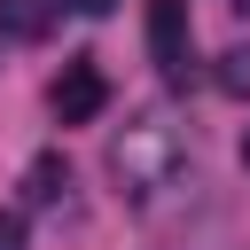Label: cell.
<instances>
[{
    "label": "cell",
    "instance_id": "1",
    "mask_svg": "<svg viewBox=\"0 0 250 250\" xmlns=\"http://www.w3.org/2000/svg\"><path fill=\"white\" fill-rule=\"evenodd\" d=\"M109 180H117V195L125 203H164L180 180H188V141H180V125H164V117H133L117 141H109Z\"/></svg>",
    "mask_w": 250,
    "mask_h": 250
},
{
    "label": "cell",
    "instance_id": "2",
    "mask_svg": "<svg viewBox=\"0 0 250 250\" xmlns=\"http://www.w3.org/2000/svg\"><path fill=\"white\" fill-rule=\"evenodd\" d=\"M148 55L172 86L195 78V23H188V0H148Z\"/></svg>",
    "mask_w": 250,
    "mask_h": 250
},
{
    "label": "cell",
    "instance_id": "3",
    "mask_svg": "<svg viewBox=\"0 0 250 250\" xmlns=\"http://www.w3.org/2000/svg\"><path fill=\"white\" fill-rule=\"evenodd\" d=\"M102 102H109V78H102V62H86V55H70V62L55 70V86H47V109H55L62 125H94Z\"/></svg>",
    "mask_w": 250,
    "mask_h": 250
},
{
    "label": "cell",
    "instance_id": "4",
    "mask_svg": "<svg viewBox=\"0 0 250 250\" xmlns=\"http://www.w3.org/2000/svg\"><path fill=\"white\" fill-rule=\"evenodd\" d=\"M62 195H70V164H62L55 148H47V156H31V164H23V203H39V211H47V203H62Z\"/></svg>",
    "mask_w": 250,
    "mask_h": 250
},
{
    "label": "cell",
    "instance_id": "5",
    "mask_svg": "<svg viewBox=\"0 0 250 250\" xmlns=\"http://www.w3.org/2000/svg\"><path fill=\"white\" fill-rule=\"evenodd\" d=\"M62 16V0H0V31L8 39H47Z\"/></svg>",
    "mask_w": 250,
    "mask_h": 250
},
{
    "label": "cell",
    "instance_id": "6",
    "mask_svg": "<svg viewBox=\"0 0 250 250\" xmlns=\"http://www.w3.org/2000/svg\"><path fill=\"white\" fill-rule=\"evenodd\" d=\"M211 78H219V94H234V102H250V47H227Z\"/></svg>",
    "mask_w": 250,
    "mask_h": 250
},
{
    "label": "cell",
    "instance_id": "7",
    "mask_svg": "<svg viewBox=\"0 0 250 250\" xmlns=\"http://www.w3.org/2000/svg\"><path fill=\"white\" fill-rule=\"evenodd\" d=\"M0 250H23V219L16 211H0Z\"/></svg>",
    "mask_w": 250,
    "mask_h": 250
},
{
    "label": "cell",
    "instance_id": "8",
    "mask_svg": "<svg viewBox=\"0 0 250 250\" xmlns=\"http://www.w3.org/2000/svg\"><path fill=\"white\" fill-rule=\"evenodd\" d=\"M78 8H86V16H109V8H117V0H78Z\"/></svg>",
    "mask_w": 250,
    "mask_h": 250
},
{
    "label": "cell",
    "instance_id": "9",
    "mask_svg": "<svg viewBox=\"0 0 250 250\" xmlns=\"http://www.w3.org/2000/svg\"><path fill=\"white\" fill-rule=\"evenodd\" d=\"M242 164H250V133H242Z\"/></svg>",
    "mask_w": 250,
    "mask_h": 250
},
{
    "label": "cell",
    "instance_id": "10",
    "mask_svg": "<svg viewBox=\"0 0 250 250\" xmlns=\"http://www.w3.org/2000/svg\"><path fill=\"white\" fill-rule=\"evenodd\" d=\"M234 8H242V16H250V0H234Z\"/></svg>",
    "mask_w": 250,
    "mask_h": 250
}]
</instances>
